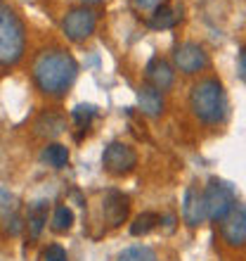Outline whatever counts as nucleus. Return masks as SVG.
Masks as SVG:
<instances>
[{
    "label": "nucleus",
    "mask_w": 246,
    "mask_h": 261,
    "mask_svg": "<svg viewBox=\"0 0 246 261\" xmlns=\"http://www.w3.org/2000/svg\"><path fill=\"white\" fill-rule=\"evenodd\" d=\"M78 76V62L64 50H48L34 64L36 86L48 95H64Z\"/></svg>",
    "instance_id": "nucleus-1"
},
{
    "label": "nucleus",
    "mask_w": 246,
    "mask_h": 261,
    "mask_svg": "<svg viewBox=\"0 0 246 261\" xmlns=\"http://www.w3.org/2000/svg\"><path fill=\"white\" fill-rule=\"evenodd\" d=\"M192 112L204 124H220L227 114V95L218 79H201L190 93Z\"/></svg>",
    "instance_id": "nucleus-2"
},
{
    "label": "nucleus",
    "mask_w": 246,
    "mask_h": 261,
    "mask_svg": "<svg viewBox=\"0 0 246 261\" xmlns=\"http://www.w3.org/2000/svg\"><path fill=\"white\" fill-rule=\"evenodd\" d=\"M24 45H26L24 24L12 7L0 0V67L19 62L24 55Z\"/></svg>",
    "instance_id": "nucleus-3"
},
{
    "label": "nucleus",
    "mask_w": 246,
    "mask_h": 261,
    "mask_svg": "<svg viewBox=\"0 0 246 261\" xmlns=\"http://www.w3.org/2000/svg\"><path fill=\"white\" fill-rule=\"evenodd\" d=\"M204 202H206V219L223 221L234 209L237 197H234L232 186H227V183H223L218 178H211L204 190Z\"/></svg>",
    "instance_id": "nucleus-4"
},
{
    "label": "nucleus",
    "mask_w": 246,
    "mask_h": 261,
    "mask_svg": "<svg viewBox=\"0 0 246 261\" xmlns=\"http://www.w3.org/2000/svg\"><path fill=\"white\" fill-rule=\"evenodd\" d=\"M137 164V154L135 150L126 143H111L102 154V166L104 171L111 176H126L135 169Z\"/></svg>",
    "instance_id": "nucleus-5"
},
{
    "label": "nucleus",
    "mask_w": 246,
    "mask_h": 261,
    "mask_svg": "<svg viewBox=\"0 0 246 261\" xmlns=\"http://www.w3.org/2000/svg\"><path fill=\"white\" fill-rule=\"evenodd\" d=\"M95 27H97V14L93 10H88V7H76L62 21V29H64L67 38H71V41H85L88 36H93Z\"/></svg>",
    "instance_id": "nucleus-6"
},
{
    "label": "nucleus",
    "mask_w": 246,
    "mask_h": 261,
    "mask_svg": "<svg viewBox=\"0 0 246 261\" xmlns=\"http://www.w3.org/2000/svg\"><path fill=\"white\" fill-rule=\"evenodd\" d=\"M220 235L230 247L246 245V206L234 204V209L220 221Z\"/></svg>",
    "instance_id": "nucleus-7"
},
{
    "label": "nucleus",
    "mask_w": 246,
    "mask_h": 261,
    "mask_svg": "<svg viewBox=\"0 0 246 261\" xmlns=\"http://www.w3.org/2000/svg\"><path fill=\"white\" fill-rule=\"evenodd\" d=\"M173 60L182 74H197L208 67V55L199 43H180L173 53Z\"/></svg>",
    "instance_id": "nucleus-8"
},
{
    "label": "nucleus",
    "mask_w": 246,
    "mask_h": 261,
    "mask_svg": "<svg viewBox=\"0 0 246 261\" xmlns=\"http://www.w3.org/2000/svg\"><path fill=\"white\" fill-rule=\"evenodd\" d=\"M182 219L187 226L197 228L206 221V202H204V190H199L197 186H190L184 190L182 197Z\"/></svg>",
    "instance_id": "nucleus-9"
},
{
    "label": "nucleus",
    "mask_w": 246,
    "mask_h": 261,
    "mask_svg": "<svg viewBox=\"0 0 246 261\" xmlns=\"http://www.w3.org/2000/svg\"><path fill=\"white\" fill-rule=\"evenodd\" d=\"M130 212V199L126 197L123 193L118 190H109V193L104 195V204H102V214L107 223L109 226H121L126 216Z\"/></svg>",
    "instance_id": "nucleus-10"
},
{
    "label": "nucleus",
    "mask_w": 246,
    "mask_h": 261,
    "mask_svg": "<svg viewBox=\"0 0 246 261\" xmlns=\"http://www.w3.org/2000/svg\"><path fill=\"white\" fill-rule=\"evenodd\" d=\"M173 79H175L173 67L166 62V60H161V57H151L149 62H147V81H149L157 90L171 88Z\"/></svg>",
    "instance_id": "nucleus-11"
},
{
    "label": "nucleus",
    "mask_w": 246,
    "mask_h": 261,
    "mask_svg": "<svg viewBox=\"0 0 246 261\" xmlns=\"http://www.w3.org/2000/svg\"><path fill=\"white\" fill-rule=\"evenodd\" d=\"M137 102H140V110H142L147 117H159V114L164 112V95H161L154 86H140V90H137Z\"/></svg>",
    "instance_id": "nucleus-12"
},
{
    "label": "nucleus",
    "mask_w": 246,
    "mask_h": 261,
    "mask_svg": "<svg viewBox=\"0 0 246 261\" xmlns=\"http://www.w3.org/2000/svg\"><path fill=\"white\" fill-rule=\"evenodd\" d=\"M48 223V202H36L28 209V219H26V228H28V238L38 240L43 233V228Z\"/></svg>",
    "instance_id": "nucleus-13"
},
{
    "label": "nucleus",
    "mask_w": 246,
    "mask_h": 261,
    "mask_svg": "<svg viewBox=\"0 0 246 261\" xmlns=\"http://www.w3.org/2000/svg\"><path fill=\"white\" fill-rule=\"evenodd\" d=\"M180 17H182V12H180L178 7L159 5L154 10V14L149 17V27L151 29H173L180 21Z\"/></svg>",
    "instance_id": "nucleus-14"
},
{
    "label": "nucleus",
    "mask_w": 246,
    "mask_h": 261,
    "mask_svg": "<svg viewBox=\"0 0 246 261\" xmlns=\"http://www.w3.org/2000/svg\"><path fill=\"white\" fill-rule=\"evenodd\" d=\"M67 128V121L62 114H43L38 121H36V130H38V136H48V138H55L59 136L62 130Z\"/></svg>",
    "instance_id": "nucleus-15"
},
{
    "label": "nucleus",
    "mask_w": 246,
    "mask_h": 261,
    "mask_svg": "<svg viewBox=\"0 0 246 261\" xmlns=\"http://www.w3.org/2000/svg\"><path fill=\"white\" fill-rule=\"evenodd\" d=\"M161 223V216L154 212H142V214H137L135 221L130 223V233L135 235V238H140V235H147L151 233L154 228Z\"/></svg>",
    "instance_id": "nucleus-16"
},
{
    "label": "nucleus",
    "mask_w": 246,
    "mask_h": 261,
    "mask_svg": "<svg viewBox=\"0 0 246 261\" xmlns=\"http://www.w3.org/2000/svg\"><path fill=\"white\" fill-rule=\"evenodd\" d=\"M43 162L48 166H52V169H62V166H67L69 162V150L64 147V145H48L45 150H43Z\"/></svg>",
    "instance_id": "nucleus-17"
},
{
    "label": "nucleus",
    "mask_w": 246,
    "mask_h": 261,
    "mask_svg": "<svg viewBox=\"0 0 246 261\" xmlns=\"http://www.w3.org/2000/svg\"><path fill=\"white\" fill-rule=\"evenodd\" d=\"M118 261H159L157 252L151 247H144V245H135V247L123 249L118 254Z\"/></svg>",
    "instance_id": "nucleus-18"
},
{
    "label": "nucleus",
    "mask_w": 246,
    "mask_h": 261,
    "mask_svg": "<svg viewBox=\"0 0 246 261\" xmlns=\"http://www.w3.org/2000/svg\"><path fill=\"white\" fill-rule=\"evenodd\" d=\"M71 226H74V212L64 204L57 206L55 214H52V230L55 233H67V230H71Z\"/></svg>",
    "instance_id": "nucleus-19"
},
{
    "label": "nucleus",
    "mask_w": 246,
    "mask_h": 261,
    "mask_svg": "<svg viewBox=\"0 0 246 261\" xmlns=\"http://www.w3.org/2000/svg\"><path fill=\"white\" fill-rule=\"evenodd\" d=\"M97 114V110H95V105H78L74 112H71V117H74V121L81 128H88L90 126V121H93V117Z\"/></svg>",
    "instance_id": "nucleus-20"
},
{
    "label": "nucleus",
    "mask_w": 246,
    "mask_h": 261,
    "mask_svg": "<svg viewBox=\"0 0 246 261\" xmlns=\"http://www.w3.org/2000/svg\"><path fill=\"white\" fill-rule=\"evenodd\" d=\"M43 259L45 261H69L67 249L59 247V245H50L45 252H43Z\"/></svg>",
    "instance_id": "nucleus-21"
},
{
    "label": "nucleus",
    "mask_w": 246,
    "mask_h": 261,
    "mask_svg": "<svg viewBox=\"0 0 246 261\" xmlns=\"http://www.w3.org/2000/svg\"><path fill=\"white\" fill-rule=\"evenodd\" d=\"M237 69H239L241 81L246 83V48H241V50H239V60H237Z\"/></svg>",
    "instance_id": "nucleus-22"
},
{
    "label": "nucleus",
    "mask_w": 246,
    "mask_h": 261,
    "mask_svg": "<svg viewBox=\"0 0 246 261\" xmlns=\"http://www.w3.org/2000/svg\"><path fill=\"white\" fill-rule=\"evenodd\" d=\"M151 3H154V0H135V5H137V7H149Z\"/></svg>",
    "instance_id": "nucleus-23"
},
{
    "label": "nucleus",
    "mask_w": 246,
    "mask_h": 261,
    "mask_svg": "<svg viewBox=\"0 0 246 261\" xmlns=\"http://www.w3.org/2000/svg\"><path fill=\"white\" fill-rule=\"evenodd\" d=\"M83 3H85V5H100L102 0H83Z\"/></svg>",
    "instance_id": "nucleus-24"
}]
</instances>
